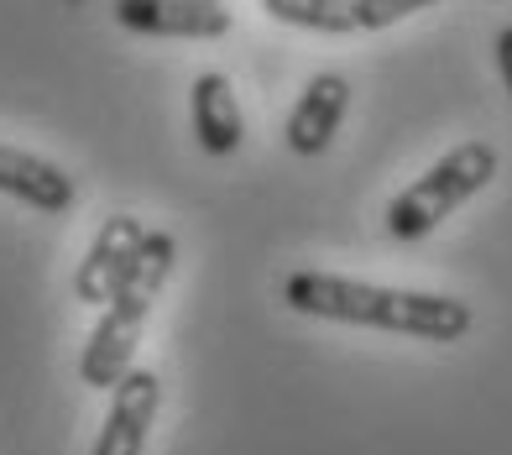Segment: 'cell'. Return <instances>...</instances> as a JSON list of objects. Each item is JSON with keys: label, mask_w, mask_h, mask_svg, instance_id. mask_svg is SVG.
Masks as SVG:
<instances>
[{"label": "cell", "mask_w": 512, "mask_h": 455, "mask_svg": "<svg viewBox=\"0 0 512 455\" xmlns=\"http://www.w3.org/2000/svg\"><path fill=\"white\" fill-rule=\"evenodd\" d=\"M345 110H351V84H345V74H314L309 89L298 95L293 116H288V147L298 157H319L335 142Z\"/></svg>", "instance_id": "cell-8"}, {"label": "cell", "mask_w": 512, "mask_h": 455, "mask_svg": "<svg viewBox=\"0 0 512 455\" xmlns=\"http://www.w3.org/2000/svg\"><path fill=\"white\" fill-rule=\"evenodd\" d=\"M497 173V147L492 142H460L445 152L429 173H418L413 184L387 204V236L392 241H424L439 231V220H450L465 199H476Z\"/></svg>", "instance_id": "cell-3"}, {"label": "cell", "mask_w": 512, "mask_h": 455, "mask_svg": "<svg viewBox=\"0 0 512 455\" xmlns=\"http://www.w3.org/2000/svg\"><path fill=\"white\" fill-rule=\"evenodd\" d=\"M424 6H434V0H351V32H382Z\"/></svg>", "instance_id": "cell-11"}, {"label": "cell", "mask_w": 512, "mask_h": 455, "mask_svg": "<svg viewBox=\"0 0 512 455\" xmlns=\"http://www.w3.org/2000/svg\"><path fill=\"white\" fill-rule=\"evenodd\" d=\"M283 304L309 320H335V325H366L387 335H413V340H439L450 346L471 330V304L450 293H424V288H382L361 278H335V272H293L283 283Z\"/></svg>", "instance_id": "cell-1"}, {"label": "cell", "mask_w": 512, "mask_h": 455, "mask_svg": "<svg viewBox=\"0 0 512 455\" xmlns=\"http://www.w3.org/2000/svg\"><path fill=\"white\" fill-rule=\"evenodd\" d=\"M262 11L304 32H351V0H262Z\"/></svg>", "instance_id": "cell-10"}, {"label": "cell", "mask_w": 512, "mask_h": 455, "mask_svg": "<svg viewBox=\"0 0 512 455\" xmlns=\"http://www.w3.org/2000/svg\"><path fill=\"white\" fill-rule=\"evenodd\" d=\"M157 408H162V377L147 372V367H131V372L110 388V414H105V424H100L95 455H142Z\"/></svg>", "instance_id": "cell-5"}, {"label": "cell", "mask_w": 512, "mask_h": 455, "mask_svg": "<svg viewBox=\"0 0 512 455\" xmlns=\"http://www.w3.org/2000/svg\"><path fill=\"white\" fill-rule=\"evenodd\" d=\"M173 262H178L173 231H147L142 246L131 252L121 283L110 288L100 325H95V335H89V346L79 356L84 388L105 393V388H115V382L131 372V356H136V346H142V330L152 320V304H157L162 283L173 278Z\"/></svg>", "instance_id": "cell-2"}, {"label": "cell", "mask_w": 512, "mask_h": 455, "mask_svg": "<svg viewBox=\"0 0 512 455\" xmlns=\"http://www.w3.org/2000/svg\"><path fill=\"white\" fill-rule=\"evenodd\" d=\"M0 194L32 204V210H42V215H63V210H74L79 184H74V173H63L58 163H48V157L0 142Z\"/></svg>", "instance_id": "cell-7"}, {"label": "cell", "mask_w": 512, "mask_h": 455, "mask_svg": "<svg viewBox=\"0 0 512 455\" xmlns=\"http://www.w3.org/2000/svg\"><path fill=\"white\" fill-rule=\"evenodd\" d=\"M115 21L136 37H194L215 42L230 32L225 0H115Z\"/></svg>", "instance_id": "cell-4"}, {"label": "cell", "mask_w": 512, "mask_h": 455, "mask_svg": "<svg viewBox=\"0 0 512 455\" xmlns=\"http://www.w3.org/2000/svg\"><path fill=\"white\" fill-rule=\"evenodd\" d=\"M189 116H194V136L209 157H230L246 142V121H241V100L230 89L225 74H199L189 89Z\"/></svg>", "instance_id": "cell-9"}, {"label": "cell", "mask_w": 512, "mask_h": 455, "mask_svg": "<svg viewBox=\"0 0 512 455\" xmlns=\"http://www.w3.org/2000/svg\"><path fill=\"white\" fill-rule=\"evenodd\" d=\"M142 236H147V225L136 220V215H110V220L100 225V236L89 241L79 272H74V299H79V304H105L110 288L121 283L131 252L142 246Z\"/></svg>", "instance_id": "cell-6"}, {"label": "cell", "mask_w": 512, "mask_h": 455, "mask_svg": "<svg viewBox=\"0 0 512 455\" xmlns=\"http://www.w3.org/2000/svg\"><path fill=\"white\" fill-rule=\"evenodd\" d=\"M497 68H502V84H507V95H512V27L497 32Z\"/></svg>", "instance_id": "cell-12"}]
</instances>
